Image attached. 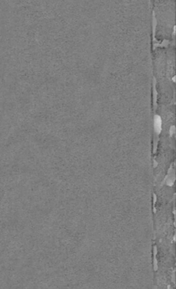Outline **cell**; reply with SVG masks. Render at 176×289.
Here are the masks:
<instances>
[{"mask_svg": "<svg viewBox=\"0 0 176 289\" xmlns=\"http://www.w3.org/2000/svg\"><path fill=\"white\" fill-rule=\"evenodd\" d=\"M154 130L157 134L162 130V119L159 115H155L154 117Z\"/></svg>", "mask_w": 176, "mask_h": 289, "instance_id": "1", "label": "cell"}, {"mask_svg": "<svg viewBox=\"0 0 176 289\" xmlns=\"http://www.w3.org/2000/svg\"><path fill=\"white\" fill-rule=\"evenodd\" d=\"M174 182H175V175H174V172H172L171 175L168 177V178H167V184L172 186L174 184Z\"/></svg>", "mask_w": 176, "mask_h": 289, "instance_id": "2", "label": "cell"}]
</instances>
